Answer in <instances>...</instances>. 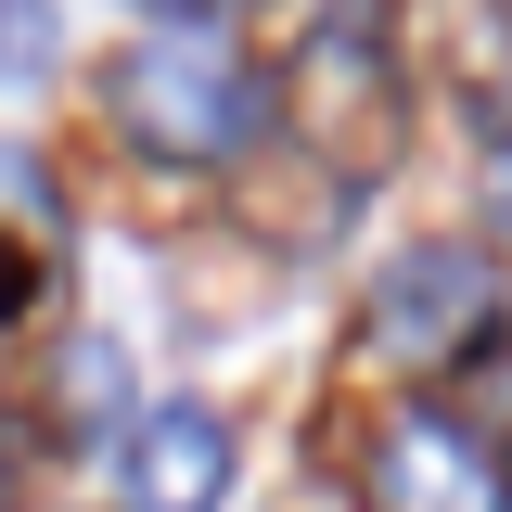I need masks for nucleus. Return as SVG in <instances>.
<instances>
[{
    "label": "nucleus",
    "mask_w": 512,
    "mask_h": 512,
    "mask_svg": "<svg viewBox=\"0 0 512 512\" xmlns=\"http://www.w3.org/2000/svg\"><path fill=\"white\" fill-rule=\"evenodd\" d=\"M13 461H26V448H13V423H0V512H13Z\"/></svg>",
    "instance_id": "obj_8"
},
{
    "label": "nucleus",
    "mask_w": 512,
    "mask_h": 512,
    "mask_svg": "<svg viewBox=\"0 0 512 512\" xmlns=\"http://www.w3.org/2000/svg\"><path fill=\"white\" fill-rule=\"evenodd\" d=\"M39 256H52V244H0V320L39 308Z\"/></svg>",
    "instance_id": "obj_6"
},
{
    "label": "nucleus",
    "mask_w": 512,
    "mask_h": 512,
    "mask_svg": "<svg viewBox=\"0 0 512 512\" xmlns=\"http://www.w3.org/2000/svg\"><path fill=\"white\" fill-rule=\"evenodd\" d=\"M231 423L205 410V397H141V423L116 448V500L128 512H218L231 500Z\"/></svg>",
    "instance_id": "obj_4"
},
{
    "label": "nucleus",
    "mask_w": 512,
    "mask_h": 512,
    "mask_svg": "<svg viewBox=\"0 0 512 512\" xmlns=\"http://www.w3.org/2000/svg\"><path fill=\"white\" fill-rule=\"evenodd\" d=\"M167 13H205V0H167Z\"/></svg>",
    "instance_id": "obj_9"
},
{
    "label": "nucleus",
    "mask_w": 512,
    "mask_h": 512,
    "mask_svg": "<svg viewBox=\"0 0 512 512\" xmlns=\"http://www.w3.org/2000/svg\"><path fill=\"white\" fill-rule=\"evenodd\" d=\"M487 333H500V269L474 244H410V256H384L372 295H359V346L384 372H448Z\"/></svg>",
    "instance_id": "obj_2"
},
{
    "label": "nucleus",
    "mask_w": 512,
    "mask_h": 512,
    "mask_svg": "<svg viewBox=\"0 0 512 512\" xmlns=\"http://www.w3.org/2000/svg\"><path fill=\"white\" fill-rule=\"evenodd\" d=\"M359 487H372V512H512L500 448L461 410H397L372 436V461H359Z\"/></svg>",
    "instance_id": "obj_3"
},
{
    "label": "nucleus",
    "mask_w": 512,
    "mask_h": 512,
    "mask_svg": "<svg viewBox=\"0 0 512 512\" xmlns=\"http://www.w3.org/2000/svg\"><path fill=\"white\" fill-rule=\"evenodd\" d=\"M487 205H500V231H512V141H500V180H487Z\"/></svg>",
    "instance_id": "obj_7"
},
{
    "label": "nucleus",
    "mask_w": 512,
    "mask_h": 512,
    "mask_svg": "<svg viewBox=\"0 0 512 512\" xmlns=\"http://www.w3.org/2000/svg\"><path fill=\"white\" fill-rule=\"evenodd\" d=\"M116 116L128 141H154L167 167H231V154H256V128H269V77H256L218 26H141L116 52Z\"/></svg>",
    "instance_id": "obj_1"
},
{
    "label": "nucleus",
    "mask_w": 512,
    "mask_h": 512,
    "mask_svg": "<svg viewBox=\"0 0 512 512\" xmlns=\"http://www.w3.org/2000/svg\"><path fill=\"white\" fill-rule=\"evenodd\" d=\"M52 64H64V13L52 0H0V90H26Z\"/></svg>",
    "instance_id": "obj_5"
}]
</instances>
